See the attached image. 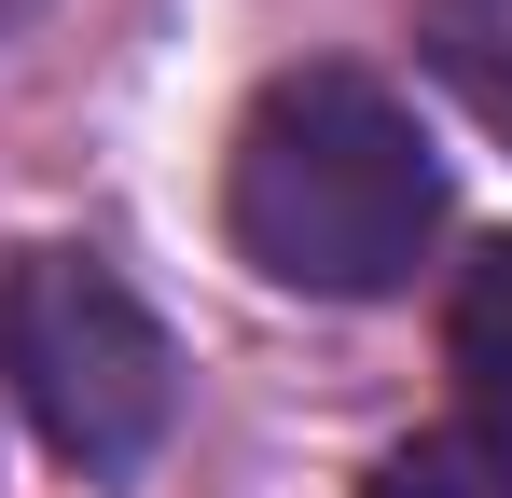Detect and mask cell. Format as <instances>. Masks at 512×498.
Segmentation results:
<instances>
[{
	"label": "cell",
	"mask_w": 512,
	"mask_h": 498,
	"mask_svg": "<svg viewBox=\"0 0 512 498\" xmlns=\"http://www.w3.org/2000/svg\"><path fill=\"white\" fill-rule=\"evenodd\" d=\"M222 222L277 291L374 305L443 236V153L374 70H277L250 97V125H236Z\"/></svg>",
	"instance_id": "obj_1"
},
{
	"label": "cell",
	"mask_w": 512,
	"mask_h": 498,
	"mask_svg": "<svg viewBox=\"0 0 512 498\" xmlns=\"http://www.w3.org/2000/svg\"><path fill=\"white\" fill-rule=\"evenodd\" d=\"M0 374L28 429L70 457V471H139L180 415V346L167 319L97 263V249H28L0 277Z\"/></svg>",
	"instance_id": "obj_2"
},
{
	"label": "cell",
	"mask_w": 512,
	"mask_h": 498,
	"mask_svg": "<svg viewBox=\"0 0 512 498\" xmlns=\"http://www.w3.org/2000/svg\"><path fill=\"white\" fill-rule=\"evenodd\" d=\"M443 360H457V388H471V429H512V236L471 249V277H457V305H443Z\"/></svg>",
	"instance_id": "obj_3"
},
{
	"label": "cell",
	"mask_w": 512,
	"mask_h": 498,
	"mask_svg": "<svg viewBox=\"0 0 512 498\" xmlns=\"http://www.w3.org/2000/svg\"><path fill=\"white\" fill-rule=\"evenodd\" d=\"M416 42H429V70H443V97L512 139V0H429Z\"/></svg>",
	"instance_id": "obj_4"
},
{
	"label": "cell",
	"mask_w": 512,
	"mask_h": 498,
	"mask_svg": "<svg viewBox=\"0 0 512 498\" xmlns=\"http://www.w3.org/2000/svg\"><path fill=\"white\" fill-rule=\"evenodd\" d=\"M374 498H512V429H416L388 471H374Z\"/></svg>",
	"instance_id": "obj_5"
},
{
	"label": "cell",
	"mask_w": 512,
	"mask_h": 498,
	"mask_svg": "<svg viewBox=\"0 0 512 498\" xmlns=\"http://www.w3.org/2000/svg\"><path fill=\"white\" fill-rule=\"evenodd\" d=\"M14 14H42V0H0V28H14Z\"/></svg>",
	"instance_id": "obj_6"
}]
</instances>
